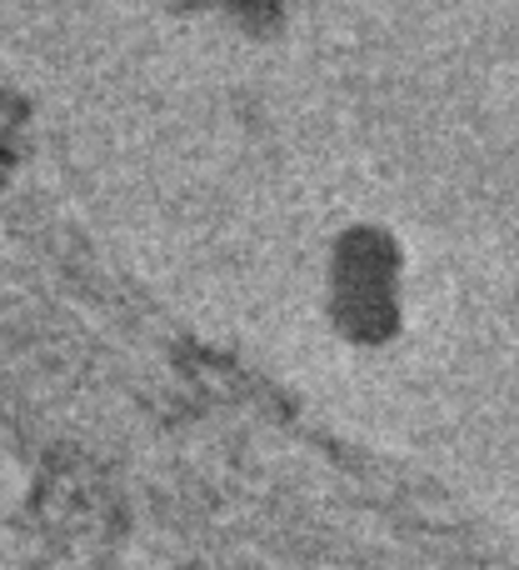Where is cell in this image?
Segmentation results:
<instances>
[{"instance_id":"6da1fadb","label":"cell","mask_w":519,"mask_h":570,"mask_svg":"<svg viewBox=\"0 0 519 570\" xmlns=\"http://www.w3.org/2000/svg\"><path fill=\"white\" fill-rule=\"evenodd\" d=\"M320 315L330 335L355 351H380L400 341L410 315V256L400 236L375 220L335 230L320 266Z\"/></svg>"},{"instance_id":"7a4b0ae2","label":"cell","mask_w":519,"mask_h":570,"mask_svg":"<svg viewBox=\"0 0 519 570\" xmlns=\"http://www.w3.org/2000/svg\"><path fill=\"white\" fill-rule=\"evenodd\" d=\"M180 10H200V16H216V20H230V26H250L260 16H280L275 0H180Z\"/></svg>"}]
</instances>
